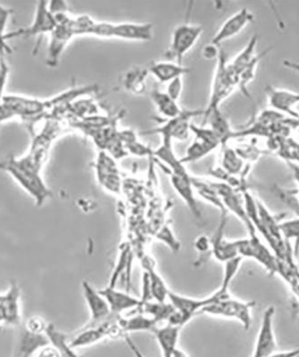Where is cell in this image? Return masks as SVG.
<instances>
[{
    "mask_svg": "<svg viewBox=\"0 0 299 357\" xmlns=\"http://www.w3.org/2000/svg\"><path fill=\"white\" fill-rule=\"evenodd\" d=\"M0 170L10 175L19 186L33 197L38 207L43 206L53 195L41 175L43 169L36 167L27 155L18 158L12 156L0 161Z\"/></svg>",
    "mask_w": 299,
    "mask_h": 357,
    "instance_id": "1",
    "label": "cell"
},
{
    "mask_svg": "<svg viewBox=\"0 0 299 357\" xmlns=\"http://www.w3.org/2000/svg\"><path fill=\"white\" fill-rule=\"evenodd\" d=\"M48 107V101L21 95H4L0 100V124L17 118L34 123L43 116Z\"/></svg>",
    "mask_w": 299,
    "mask_h": 357,
    "instance_id": "2",
    "label": "cell"
},
{
    "mask_svg": "<svg viewBox=\"0 0 299 357\" xmlns=\"http://www.w3.org/2000/svg\"><path fill=\"white\" fill-rule=\"evenodd\" d=\"M208 296L209 304L203 308L202 314L237 321L245 330L249 329L252 325V312L256 303L240 301L232 296L221 301H212L210 296Z\"/></svg>",
    "mask_w": 299,
    "mask_h": 357,
    "instance_id": "3",
    "label": "cell"
},
{
    "mask_svg": "<svg viewBox=\"0 0 299 357\" xmlns=\"http://www.w3.org/2000/svg\"><path fill=\"white\" fill-rule=\"evenodd\" d=\"M237 85V76L231 71L224 50L221 51L217 59V65L213 75L211 95L206 110L221 107L222 102L231 95Z\"/></svg>",
    "mask_w": 299,
    "mask_h": 357,
    "instance_id": "4",
    "label": "cell"
},
{
    "mask_svg": "<svg viewBox=\"0 0 299 357\" xmlns=\"http://www.w3.org/2000/svg\"><path fill=\"white\" fill-rule=\"evenodd\" d=\"M238 254L243 259L256 261L270 275L278 273L279 259L268 245L263 243L258 234L238 238Z\"/></svg>",
    "mask_w": 299,
    "mask_h": 357,
    "instance_id": "5",
    "label": "cell"
},
{
    "mask_svg": "<svg viewBox=\"0 0 299 357\" xmlns=\"http://www.w3.org/2000/svg\"><path fill=\"white\" fill-rule=\"evenodd\" d=\"M203 28L201 25L184 22L177 25L171 34V41L168 56L173 62L182 65L184 56L201 38Z\"/></svg>",
    "mask_w": 299,
    "mask_h": 357,
    "instance_id": "6",
    "label": "cell"
},
{
    "mask_svg": "<svg viewBox=\"0 0 299 357\" xmlns=\"http://www.w3.org/2000/svg\"><path fill=\"white\" fill-rule=\"evenodd\" d=\"M202 110L183 109L182 113L171 119L166 120L157 128L145 132L144 134H158L161 139H168L173 142L177 140H186L189 139L191 132L190 127L192 119L198 114H203Z\"/></svg>",
    "mask_w": 299,
    "mask_h": 357,
    "instance_id": "7",
    "label": "cell"
},
{
    "mask_svg": "<svg viewBox=\"0 0 299 357\" xmlns=\"http://www.w3.org/2000/svg\"><path fill=\"white\" fill-rule=\"evenodd\" d=\"M275 312L273 305H269L263 312L252 357H269L277 351L278 346L275 331Z\"/></svg>",
    "mask_w": 299,
    "mask_h": 357,
    "instance_id": "8",
    "label": "cell"
},
{
    "mask_svg": "<svg viewBox=\"0 0 299 357\" xmlns=\"http://www.w3.org/2000/svg\"><path fill=\"white\" fill-rule=\"evenodd\" d=\"M82 291L90 312V320L85 326L97 327L112 317L109 305L100 290L95 289L87 280H82Z\"/></svg>",
    "mask_w": 299,
    "mask_h": 357,
    "instance_id": "9",
    "label": "cell"
},
{
    "mask_svg": "<svg viewBox=\"0 0 299 357\" xmlns=\"http://www.w3.org/2000/svg\"><path fill=\"white\" fill-rule=\"evenodd\" d=\"M57 26V22L52 13L50 11L48 2L38 3L33 24L29 27L20 29L13 33H8V40H10L17 37H34L43 34H50Z\"/></svg>",
    "mask_w": 299,
    "mask_h": 357,
    "instance_id": "10",
    "label": "cell"
},
{
    "mask_svg": "<svg viewBox=\"0 0 299 357\" xmlns=\"http://www.w3.org/2000/svg\"><path fill=\"white\" fill-rule=\"evenodd\" d=\"M95 170L101 186L108 192L119 195L121 191V177L115 159L101 151L95 165Z\"/></svg>",
    "mask_w": 299,
    "mask_h": 357,
    "instance_id": "11",
    "label": "cell"
},
{
    "mask_svg": "<svg viewBox=\"0 0 299 357\" xmlns=\"http://www.w3.org/2000/svg\"><path fill=\"white\" fill-rule=\"evenodd\" d=\"M228 215H221L218 228L211 238V253L215 260L222 264L240 257L238 240H228L225 237V228L227 225Z\"/></svg>",
    "mask_w": 299,
    "mask_h": 357,
    "instance_id": "12",
    "label": "cell"
},
{
    "mask_svg": "<svg viewBox=\"0 0 299 357\" xmlns=\"http://www.w3.org/2000/svg\"><path fill=\"white\" fill-rule=\"evenodd\" d=\"M72 18L68 21L58 22L54 31L50 33L49 47L47 52V65L50 67L58 66L66 47L70 41L75 37L71 28Z\"/></svg>",
    "mask_w": 299,
    "mask_h": 357,
    "instance_id": "13",
    "label": "cell"
},
{
    "mask_svg": "<svg viewBox=\"0 0 299 357\" xmlns=\"http://www.w3.org/2000/svg\"><path fill=\"white\" fill-rule=\"evenodd\" d=\"M254 20L253 13L249 9H240L230 17L226 19L221 26L219 28L217 33L212 37L211 43L219 47L221 43L240 34Z\"/></svg>",
    "mask_w": 299,
    "mask_h": 357,
    "instance_id": "14",
    "label": "cell"
},
{
    "mask_svg": "<svg viewBox=\"0 0 299 357\" xmlns=\"http://www.w3.org/2000/svg\"><path fill=\"white\" fill-rule=\"evenodd\" d=\"M267 98L270 107L277 113L287 114V116L299 119V114L296 110L299 104V93L288 91V89H278L268 86L265 89Z\"/></svg>",
    "mask_w": 299,
    "mask_h": 357,
    "instance_id": "15",
    "label": "cell"
},
{
    "mask_svg": "<svg viewBox=\"0 0 299 357\" xmlns=\"http://www.w3.org/2000/svg\"><path fill=\"white\" fill-rule=\"evenodd\" d=\"M154 33V25L150 22H119L114 24L113 39L148 43Z\"/></svg>",
    "mask_w": 299,
    "mask_h": 357,
    "instance_id": "16",
    "label": "cell"
},
{
    "mask_svg": "<svg viewBox=\"0 0 299 357\" xmlns=\"http://www.w3.org/2000/svg\"><path fill=\"white\" fill-rule=\"evenodd\" d=\"M168 301L173 305L175 310L182 317L184 323H189L196 314H202L203 308L209 304V296L203 298H194L190 296L171 291L168 294Z\"/></svg>",
    "mask_w": 299,
    "mask_h": 357,
    "instance_id": "17",
    "label": "cell"
},
{
    "mask_svg": "<svg viewBox=\"0 0 299 357\" xmlns=\"http://www.w3.org/2000/svg\"><path fill=\"white\" fill-rule=\"evenodd\" d=\"M100 292L106 299L113 314L122 315L124 312L140 308L142 305L141 298L121 291L113 286H107L106 288L100 289Z\"/></svg>",
    "mask_w": 299,
    "mask_h": 357,
    "instance_id": "18",
    "label": "cell"
},
{
    "mask_svg": "<svg viewBox=\"0 0 299 357\" xmlns=\"http://www.w3.org/2000/svg\"><path fill=\"white\" fill-rule=\"evenodd\" d=\"M170 175V183L173 185L175 192L182 199L184 205L196 218H202L198 203H197L196 194L192 183V175L189 176H180L173 174Z\"/></svg>",
    "mask_w": 299,
    "mask_h": 357,
    "instance_id": "19",
    "label": "cell"
},
{
    "mask_svg": "<svg viewBox=\"0 0 299 357\" xmlns=\"http://www.w3.org/2000/svg\"><path fill=\"white\" fill-rule=\"evenodd\" d=\"M152 156L160 160L161 165H164V169H166L168 174L180 175V176L190 175L186 165L181 162V159L177 158L175 153L173 142L171 140L161 139L160 146L154 149Z\"/></svg>",
    "mask_w": 299,
    "mask_h": 357,
    "instance_id": "20",
    "label": "cell"
},
{
    "mask_svg": "<svg viewBox=\"0 0 299 357\" xmlns=\"http://www.w3.org/2000/svg\"><path fill=\"white\" fill-rule=\"evenodd\" d=\"M202 126L209 127L221 139L222 146L227 144L233 135L234 130H232L227 117L222 113L221 107L203 112Z\"/></svg>",
    "mask_w": 299,
    "mask_h": 357,
    "instance_id": "21",
    "label": "cell"
},
{
    "mask_svg": "<svg viewBox=\"0 0 299 357\" xmlns=\"http://www.w3.org/2000/svg\"><path fill=\"white\" fill-rule=\"evenodd\" d=\"M154 264L151 260L146 259L144 263V279L147 283L150 296L155 301H168L170 289H168L166 282L162 278L158 271H156Z\"/></svg>",
    "mask_w": 299,
    "mask_h": 357,
    "instance_id": "22",
    "label": "cell"
},
{
    "mask_svg": "<svg viewBox=\"0 0 299 357\" xmlns=\"http://www.w3.org/2000/svg\"><path fill=\"white\" fill-rule=\"evenodd\" d=\"M147 70L157 81L167 84L175 79L183 77L191 71L189 67L173 61L154 62L150 65Z\"/></svg>",
    "mask_w": 299,
    "mask_h": 357,
    "instance_id": "23",
    "label": "cell"
},
{
    "mask_svg": "<svg viewBox=\"0 0 299 357\" xmlns=\"http://www.w3.org/2000/svg\"><path fill=\"white\" fill-rule=\"evenodd\" d=\"M2 303L8 314V325L18 326L21 323V289L13 282L5 293L1 294Z\"/></svg>",
    "mask_w": 299,
    "mask_h": 357,
    "instance_id": "24",
    "label": "cell"
},
{
    "mask_svg": "<svg viewBox=\"0 0 299 357\" xmlns=\"http://www.w3.org/2000/svg\"><path fill=\"white\" fill-rule=\"evenodd\" d=\"M108 339L106 331L103 326L87 327L76 331L74 336L69 337V345L73 349H82L95 345L101 341Z\"/></svg>",
    "mask_w": 299,
    "mask_h": 357,
    "instance_id": "25",
    "label": "cell"
},
{
    "mask_svg": "<svg viewBox=\"0 0 299 357\" xmlns=\"http://www.w3.org/2000/svg\"><path fill=\"white\" fill-rule=\"evenodd\" d=\"M45 334H34L24 329L14 357H33L43 347L49 345Z\"/></svg>",
    "mask_w": 299,
    "mask_h": 357,
    "instance_id": "26",
    "label": "cell"
},
{
    "mask_svg": "<svg viewBox=\"0 0 299 357\" xmlns=\"http://www.w3.org/2000/svg\"><path fill=\"white\" fill-rule=\"evenodd\" d=\"M180 330V328L171 326L170 324L156 328L154 334L160 347L162 356L170 357L174 349L179 347Z\"/></svg>",
    "mask_w": 299,
    "mask_h": 357,
    "instance_id": "27",
    "label": "cell"
},
{
    "mask_svg": "<svg viewBox=\"0 0 299 357\" xmlns=\"http://www.w3.org/2000/svg\"><path fill=\"white\" fill-rule=\"evenodd\" d=\"M192 183L196 194L199 196L200 199L217 208L221 213V215H228L221 197L219 196L217 191L213 188L211 181L203 180V178H197L192 175Z\"/></svg>",
    "mask_w": 299,
    "mask_h": 357,
    "instance_id": "28",
    "label": "cell"
},
{
    "mask_svg": "<svg viewBox=\"0 0 299 357\" xmlns=\"http://www.w3.org/2000/svg\"><path fill=\"white\" fill-rule=\"evenodd\" d=\"M221 167L232 176L244 178L246 177L248 167H245L244 160L238 155L236 149H231L227 144L222 146Z\"/></svg>",
    "mask_w": 299,
    "mask_h": 357,
    "instance_id": "29",
    "label": "cell"
},
{
    "mask_svg": "<svg viewBox=\"0 0 299 357\" xmlns=\"http://www.w3.org/2000/svg\"><path fill=\"white\" fill-rule=\"evenodd\" d=\"M151 98L156 110L167 120L180 116L182 113L183 109L180 107L179 102L171 98L166 92L154 89L152 91Z\"/></svg>",
    "mask_w": 299,
    "mask_h": 357,
    "instance_id": "30",
    "label": "cell"
},
{
    "mask_svg": "<svg viewBox=\"0 0 299 357\" xmlns=\"http://www.w3.org/2000/svg\"><path fill=\"white\" fill-rule=\"evenodd\" d=\"M122 317V315H121ZM119 318V324L124 334L127 335L129 333H140V331H154L157 328V323L154 319L148 317L143 312L139 314L132 315V317Z\"/></svg>",
    "mask_w": 299,
    "mask_h": 357,
    "instance_id": "31",
    "label": "cell"
},
{
    "mask_svg": "<svg viewBox=\"0 0 299 357\" xmlns=\"http://www.w3.org/2000/svg\"><path fill=\"white\" fill-rule=\"evenodd\" d=\"M45 335L58 352L60 357H82L75 352V349L69 345V336L61 331L57 329L55 325L49 324L48 325Z\"/></svg>",
    "mask_w": 299,
    "mask_h": 357,
    "instance_id": "32",
    "label": "cell"
},
{
    "mask_svg": "<svg viewBox=\"0 0 299 357\" xmlns=\"http://www.w3.org/2000/svg\"><path fill=\"white\" fill-rule=\"evenodd\" d=\"M141 312L154 319L156 323L167 321L173 315L175 309L168 301H146L141 305Z\"/></svg>",
    "mask_w": 299,
    "mask_h": 357,
    "instance_id": "33",
    "label": "cell"
},
{
    "mask_svg": "<svg viewBox=\"0 0 299 357\" xmlns=\"http://www.w3.org/2000/svg\"><path fill=\"white\" fill-rule=\"evenodd\" d=\"M217 149L218 146L195 139L191 142V144L187 146L183 158H180L181 162L186 165L190 164V162L201 160V159L205 158V156L211 154L213 151Z\"/></svg>",
    "mask_w": 299,
    "mask_h": 357,
    "instance_id": "34",
    "label": "cell"
},
{
    "mask_svg": "<svg viewBox=\"0 0 299 357\" xmlns=\"http://www.w3.org/2000/svg\"><path fill=\"white\" fill-rule=\"evenodd\" d=\"M256 45L257 36L254 35L252 39L249 40V43H247V46L245 47V49L242 50L241 52L238 53V56H235V59L232 60L231 62L228 63L231 71L233 72L236 76H238V73H240L245 67L249 65V63L256 59L257 56V54H256Z\"/></svg>",
    "mask_w": 299,
    "mask_h": 357,
    "instance_id": "35",
    "label": "cell"
},
{
    "mask_svg": "<svg viewBox=\"0 0 299 357\" xmlns=\"http://www.w3.org/2000/svg\"><path fill=\"white\" fill-rule=\"evenodd\" d=\"M279 231L286 244L291 248L293 242V252L297 255L299 251V215L297 218L279 222Z\"/></svg>",
    "mask_w": 299,
    "mask_h": 357,
    "instance_id": "36",
    "label": "cell"
},
{
    "mask_svg": "<svg viewBox=\"0 0 299 357\" xmlns=\"http://www.w3.org/2000/svg\"><path fill=\"white\" fill-rule=\"evenodd\" d=\"M149 72L146 69L133 68L127 72L124 78V86L133 94L144 93L145 79Z\"/></svg>",
    "mask_w": 299,
    "mask_h": 357,
    "instance_id": "37",
    "label": "cell"
},
{
    "mask_svg": "<svg viewBox=\"0 0 299 357\" xmlns=\"http://www.w3.org/2000/svg\"><path fill=\"white\" fill-rule=\"evenodd\" d=\"M268 52L269 50H267L265 52L258 54L249 65L245 67V68L238 73L237 76V85L244 94L248 95V84H250L251 81L254 78V76H256V68L261 60H262L263 57L265 56Z\"/></svg>",
    "mask_w": 299,
    "mask_h": 357,
    "instance_id": "38",
    "label": "cell"
},
{
    "mask_svg": "<svg viewBox=\"0 0 299 357\" xmlns=\"http://www.w3.org/2000/svg\"><path fill=\"white\" fill-rule=\"evenodd\" d=\"M12 13V9L0 4V55H6L11 52L10 47L8 44V33H6V30Z\"/></svg>",
    "mask_w": 299,
    "mask_h": 357,
    "instance_id": "39",
    "label": "cell"
},
{
    "mask_svg": "<svg viewBox=\"0 0 299 357\" xmlns=\"http://www.w3.org/2000/svg\"><path fill=\"white\" fill-rule=\"evenodd\" d=\"M96 22L88 15L73 17L71 21L73 33H74L75 36H85V35L90 36L92 29L96 24Z\"/></svg>",
    "mask_w": 299,
    "mask_h": 357,
    "instance_id": "40",
    "label": "cell"
},
{
    "mask_svg": "<svg viewBox=\"0 0 299 357\" xmlns=\"http://www.w3.org/2000/svg\"><path fill=\"white\" fill-rule=\"evenodd\" d=\"M114 24L110 22H96L92 27L90 36L100 39H113Z\"/></svg>",
    "mask_w": 299,
    "mask_h": 357,
    "instance_id": "41",
    "label": "cell"
},
{
    "mask_svg": "<svg viewBox=\"0 0 299 357\" xmlns=\"http://www.w3.org/2000/svg\"><path fill=\"white\" fill-rule=\"evenodd\" d=\"M156 237H157V240L161 241L162 243H165L168 247H170V250L175 252L180 250V241L175 237L173 229L168 227V226H164V227L159 231Z\"/></svg>",
    "mask_w": 299,
    "mask_h": 357,
    "instance_id": "42",
    "label": "cell"
},
{
    "mask_svg": "<svg viewBox=\"0 0 299 357\" xmlns=\"http://www.w3.org/2000/svg\"><path fill=\"white\" fill-rule=\"evenodd\" d=\"M49 324H47L43 318L33 317L28 319L25 324V330L34 334H45V331Z\"/></svg>",
    "mask_w": 299,
    "mask_h": 357,
    "instance_id": "43",
    "label": "cell"
},
{
    "mask_svg": "<svg viewBox=\"0 0 299 357\" xmlns=\"http://www.w3.org/2000/svg\"><path fill=\"white\" fill-rule=\"evenodd\" d=\"M183 89V77H180L168 82L167 91L165 92H166L171 98H173L174 100L179 102L181 95H182Z\"/></svg>",
    "mask_w": 299,
    "mask_h": 357,
    "instance_id": "44",
    "label": "cell"
},
{
    "mask_svg": "<svg viewBox=\"0 0 299 357\" xmlns=\"http://www.w3.org/2000/svg\"><path fill=\"white\" fill-rule=\"evenodd\" d=\"M221 51V50H219L218 46H216L214 44L210 43L203 47L202 55L203 59L206 60H217Z\"/></svg>",
    "mask_w": 299,
    "mask_h": 357,
    "instance_id": "45",
    "label": "cell"
},
{
    "mask_svg": "<svg viewBox=\"0 0 299 357\" xmlns=\"http://www.w3.org/2000/svg\"><path fill=\"white\" fill-rule=\"evenodd\" d=\"M195 248L197 251L201 252V253L211 252V238L206 237L205 235L200 236L195 241Z\"/></svg>",
    "mask_w": 299,
    "mask_h": 357,
    "instance_id": "46",
    "label": "cell"
},
{
    "mask_svg": "<svg viewBox=\"0 0 299 357\" xmlns=\"http://www.w3.org/2000/svg\"><path fill=\"white\" fill-rule=\"evenodd\" d=\"M48 6H49L50 11L52 13L53 15L69 13L68 3L65 1L48 2Z\"/></svg>",
    "mask_w": 299,
    "mask_h": 357,
    "instance_id": "47",
    "label": "cell"
},
{
    "mask_svg": "<svg viewBox=\"0 0 299 357\" xmlns=\"http://www.w3.org/2000/svg\"><path fill=\"white\" fill-rule=\"evenodd\" d=\"M33 357H60V356L58 350L49 344L41 349Z\"/></svg>",
    "mask_w": 299,
    "mask_h": 357,
    "instance_id": "48",
    "label": "cell"
},
{
    "mask_svg": "<svg viewBox=\"0 0 299 357\" xmlns=\"http://www.w3.org/2000/svg\"><path fill=\"white\" fill-rule=\"evenodd\" d=\"M278 193L279 195V197L282 199V201H284L287 205L291 207L292 210H294L296 213L299 215V203L298 200H296L292 197H289L288 194L284 192V191L278 190Z\"/></svg>",
    "mask_w": 299,
    "mask_h": 357,
    "instance_id": "49",
    "label": "cell"
},
{
    "mask_svg": "<svg viewBox=\"0 0 299 357\" xmlns=\"http://www.w3.org/2000/svg\"><path fill=\"white\" fill-rule=\"evenodd\" d=\"M124 340H125V342L127 347H129V349L131 350L133 356L135 357H145L144 354L142 353L141 350L139 349V347L136 346V344L133 342L132 339H130L129 335H126L124 337Z\"/></svg>",
    "mask_w": 299,
    "mask_h": 357,
    "instance_id": "50",
    "label": "cell"
},
{
    "mask_svg": "<svg viewBox=\"0 0 299 357\" xmlns=\"http://www.w3.org/2000/svg\"><path fill=\"white\" fill-rule=\"evenodd\" d=\"M269 357H299V347L294 349L285 350V351H278L277 350Z\"/></svg>",
    "mask_w": 299,
    "mask_h": 357,
    "instance_id": "51",
    "label": "cell"
},
{
    "mask_svg": "<svg viewBox=\"0 0 299 357\" xmlns=\"http://www.w3.org/2000/svg\"><path fill=\"white\" fill-rule=\"evenodd\" d=\"M283 65H284L285 67H287L288 69L294 70V71L299 73V62L285 60V61L283 62Z\"/></svg>",
    "mask_w": 299,
    "mask_h": 357,
    "instance_id": "52",
    "label": "cell"
},
{
    "mask_svg": "<svg viewBox=\"0 0 299 357\" xmlns=\"http://www.w3.org/2000/svg\"><path fill=\"white\" fill-rule=\"evenodd\" d=\"M170 357H190L187 355V353L184 352V350L180 349L179 347L177 349H174L173 354H171Z\"/></svg>",
    "mask_w": 299,
    "mask_h": 357,
    "instance_id": "53",
    "label": "cell"
}]
</instances>
